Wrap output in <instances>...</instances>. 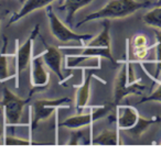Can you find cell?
I'll return each mask as SVG.
<instances>
[{
    "label": "cell",
    "instance_id": "1",
    "mask_svg": "<svg viewBox=\"0 0 161 154\" xmlns=\"http://www.w3.org/2000/svg\"><path fill=\"white\" fill-rule=\"evenodd\" d=\"M80 54H69L66 55V67H76L80 62L90 60L92 57H104L116 64L112 54V43H110V21L104 19L103 30L98 35L90 40V43L83 45Z\"/></svg>",
    "mask_w": 161,
    "mask_h": 154
},
{
    "label": "cell",
    "instance_id": "2",
    "mask_svg": "<svg viewBox=\"0 0 161 154\" xmlns=\"http://www.w3.org/2000/svg\"><path fill=\"white\" fill-rule=\"evenodd\" d=\"M154 6V3L151 1H143L139 3L136 0H110L102 9L87 14L83 20H80L75 24V28H80L88 21L98 20V19H123L134 14L140 9L149 8Z\"/></svg>",
    "mask_w": 161,
    "mask_h": 154
},
{
    "label": "cell",
    "instance_id": "3",
    "mask_svg": "<svg viewBox=\"0 0 161 154\" xmlns=\"http://www.w3.org/2000/svg\"><path fill=\"white\" fill-rule=\"evenodd\" d=\"M116 128L124 131L132 138L139 139L143 133L157 122H160V117L143 118L139 114L138 110L129 105H120L116 107Z\"/></svg>",
    "mask_w": 161,
    "mask_h": 154
},
{
    "label": "cell",
    "instance_id": "4",
    "mask_svg": "<svg viewBox=\"0 0 161 154\" xmlns=\"http://www.w3.org/2000/svg\"><path fill=\"white\" fill-rule=\"evenodd\" d=\"M130 49H131V41L130 39L126 40V54L125 61L121 64L118 73L114 79V98L113 103L115 106H118L123 99L130 95H142L146 90V85L141 83V79L136 83L129 82V65L130 61Z\"/></svg>",
    "mask_w": 161,
    "mask_h": 154
},
{
    "label": "cell",
    "instance_id": "5",
    "mask_svg": "<svg viewBox=\"0 0 161 154\" xmlns=\"http://www.w3.org/2000/svg\"><path fill=\"white\" fill-rule=\"evenodd\" d=\"M71 103V98L63 97L58 99H38L33 101L30 107V139H32L34 130L36 129L39 122L47 119L55 110L69 109Z\"/></svg>",
    "mask_w": 161,
    "mask_h": 154
},
{
    "label": "cell",
    "instance_id": "6",
    "mask_svg": "<svg viewBox=\"0 0 161 154\" xmlns=\"http://www.w3.org/2000/svg\"><path fill=\"white\" fill-rule=\"evenodd\" d=\"M32 96L29 95L27 99H22L11 92L8 87H3V109L5 116V130L8 127L12 128L14 125H20V119L25 107L30 103Z\"/></svg>",
    "mask_w": 161,
    "mask_h": 154
},
{
    "label": "cell",
    "instance_id": "7",
    "mask_svg": "<svg viewBox=\"0 0 161 154\" xmlns=\"http://www.w3.org/2000/svg\"><path fill=\"white\" fill-rule=\"evenodd\" d=\"M45 13H47V20H49V27L51 31L52 36L56 39L61 43H67L72 41L80 42L83 45L86 44V41H90L94 38L93 34H80L74 32L73 30L69 29L60 19L54 13L52 6H47L45 8Z\"/></svg>",
    "mask_w": 161,
    "mask_h": 154
},
{
    "label": "cell",
    "instance_id": "8",
    "mask_svg": "<svg viewBox=\"0 0 161 154\" xmlns=\"http://www.w3.org/2000/svg\"><path fill=\"white\" fill-rule=\"evenodd\" d=\"M116 109V106L113 103H106L98 107H95L94 109H92L90 112L86 114H78L75 116H72L66 118L64 121L58 125V127L61 128H67L71 130H76V129H82L84 127H92V125L96 121L101 120L102 118L106 117L108 114H110L113 109Z\"/></svg>",
    "mask_w": 161,
    "mask_h": 154
},
{
    "label": "cell",
    "instance_id": "9",
    "mask_svg": "<svg viewBox=\"0 0 161 154\" xmlns=\"http://www.w3.org/2000/svg\"><path fill=\"white\" fill-rule=\"evenodd\" d=\"M40 34V24H36L33 28L32 32L30 33L29 38L27 39L22 45H19V40H16V87L19 88L20 85V75L23 71L28 68L31 64L32 61V47H33V42L36 41V38Z\"/></svg>",
    "mask_w": 161,
    "mask_h": 154
},
{
    "label": "cell",
    "instance_id": "10",
    "mask_svg": "<svg viewBox=\"0 0 161 154\" xmlns=\"http://www.w3.org/2000/svg\"><path fill=\"white\" fill-rule=\"evenodd\" d=\"M43 57L41 54L32 57L30 64V83H31V90L29 95L33 96L34 93L44 92L50 85V73L47 71Z\"/></svg>",
    "mask_w": 161,
    "mask_h": 154
},
{
    "label": "cell",
    "instance_id": "11",
    "mask_svg": "<svg viewBox=\"0 0 161 154\" xmlns=\"http://www.w3.org/2000/svg\"><path fill=\"white\" fill-rule=\"evenodd\" d=\"M39 38H40V40L42 41L43 45H44V51L41 53V55H42L45 65H47V67L50 69V71L53 72V73L58 77V83L64 85L65 82H66V79L69 78V77H65V76L63 75V72H62L63 55H62V53H61V51L58 49V47L53 46V45H50L41 34H39Z\"/></svg>",
    "mask_w": 161,
    "mask_h": 154
},
{
    "label": "cell",
    "instance_id": "12",
    "mask_svg": "<svg viewBox=\"0 0 161 154\" xmlns=\"http://www.w3.org/2000/svg\"><path fill=\"white\" fill-rule=\"evenodd\" d=\"M101 68H90L86 69L83 68L82 74H83V82L76 88L75 93V108L76 111L78 114L83 112L85 108L88 105V100H90V93H91V83H92V78L94 76L95 72L99 71Z\"/></svg>",
    "mask_w": 161,
    "mask_h": 154
},
{
    "label": "cell",
    "instance_id": "13",
    "mask_svg": "<svg viewBox=\"0 0 161 154\" xmlns=\"http://www.w3.org/2000/svg\"><path fill=\"white\" fill-rule=\"evenodd\" d=\"M53 1L55 0H25V3H22V7L19 11L14 12V14H11L9 21H8L7 27H10L14 23L18 22L19 20H21L22 18L27 17L28 14H30L31 12L36 11V10L43 9V8H47V6L51 5ZM62 1V0H60Z\"/></svg>",
    "mask_w": 161,
    "mask_h": 154
},
{
    "label": "cell",
    "instance_id": "14",
    "mask_svg": "<svg viewBox=\"0 0 161 154\" xmlns=\"http://www.w3.org/2000/svg\"><path fill=\"white\" fill-rule=\"evenodd\" d=\"M92 145H121L124 142L119 138V130H103L95 138H92Z\"/></svg>",
    "mask_w": 161,
    "mask_h": 154
},
{
    "label": "cell",
    "instance_id": "15",
    "mask_svg": "<svg viewBox=\"0 0 161 154\" xmlns=\"http://www.w3.org/2000/svg\"><path fill=\"white\" fill-rule=\"evenodd\" d=\"M132 55L138 61H143L149 53L150 47L148 46V39L145 34H136L131 39Z\"/></svg>",
    "mask_w": 161,
    "mask_h": 154
},
{
    "label": "cell",
    "instance_id": "16",
    "mask_svg": "<svg viewBox=\"0 0 161 154\" xmlns=\"http://www.w3.org/2000/svg\"><path fill=\"white\" fill-rule=\"evenodd\" d=\"M94 0H64L62 7H58V10L66 11V23L71 24L73 22L74 14L76 11L87 6L88 3H93Z\"/></svg>",
    "mask_w": 161,
    "mask_h": 154
},
{
    "label": "cell",
    "instance_id": "17",
    "mask_svg": "<svg viewBox=\"0 0 161 154\" xmlns=\"http://www.w3.org/2000/svg\"><path fill=\"white\" fill-rule=\"evenodd\" d=\"M3 50H1V56H0V78L1 82H5L7 78H9V71H8V58L9 57V54H7V47H8V38L6 34H3Z\"/></svg>",
    "mask_w": 161,
    "mask_h": 154
},
{
    "label": "cell",
    "instance_id": "18",
    "mask_svg": "<svg viewBox=\"0 0 161 154\" xmlns=\"http://www.w3.org/2000/svg\"><path fill=\"white\" fill-rule=\"evenodd\" d=\"M142 21L148 27L161 30V7H156L143 14Z\"/></svg>",
    "mask_w": 161,
    "mask_h": 154
},
{
    "label": "cell",
    "instance_id": "19",
    "mask_svg": "<svg viewBox=\"0 0 161 154\" xmlns=\"http://www.w3.org/2000/svg\"><path fill=\"white\" fill-rule=\"evenodd\" d=\"M153 33L156 36V44H154V49H156V73H154V77L158 78L159 74L161 73V30H154Z\"/></svg>",
    "mask_w": 161,
    "mask_h": 154
},
{
    "label": "cell",
    "instance_id": "20",
    "mask_svg": "<svg viewBox=\"0 0 161 154\" xmlns=\"http://www.w3.org/2000/svg\"><path fill=\"white\" fill-rule=\"evenodd\" d=\"M5 140H3V144L5 145H33L38 144V143L33 142L30 140H23L21 138H16V136L11 135H5Z\"/></svg>",
    "mask_w": 161,
    "mask_h": 154
},
{
    "label": "cell",
    "instance_id": "21",
    "mask_svg": "<svg viewBox=\"0 0 161 154\" xmlns=\"http://www.w3.org/2000/svg\"><path fill=\"white\" fill-rule=\"evenodd\" d=\"M85 139V134L84 131L80 129H76V130H72V135L69 141L66 143L67 145H78V144H85V142L82 140Z\"/></svg>",
    "mask_w": 161,
    "mask_h": 154
},
{
    "label": "cell",
    "instance_id": "22",
    "mask_svg": "<svg viewBox=\"0 0 161 154\" xmlns=\"http://www.w3.org/2000/svg\"><path fill=\"white\" fill-rule=\"evenodd\" d=\"M150 101H158V103H161V83H160V85L158 86L157 89H154L150 95H148V96H145L143 98H141L138 104L150 103Z\"/></svg>",
    "mask_w": 161,
    "mask_h": 154
},
{
    "label": "cell",
    "instance_id": "23",
    "mask_svg": "<svg viewBox=\"0 0 161 154\" xmlns=\"http://www.w3.org/2000/svg\"><path fill=\"white\" fill-rule=\"evenodd\" d=\"M154 7H161V0H157L154 3Z\"/></svg>",
    "mask_w": 161,
    "mask_h": 154
},
{
    "label": "cell",
    "instance_id": "24",
    "mask_svg": "<svg viewBox=\"0 0 161 154\" xmlns=\"http://www.w3.org/2000/svg\"><path fill=\"white\" fill-rule=\"evenodd\" d=\"M20 1H21V3H25V0H20Z\"/></svg>",
    "mask_w": 161,
    "mask_h": 154
},
{
    "label": "cell",
    "instance_id": "25",
    "mask_svg": "<svg viewBox=\"0 0 161 154\" xmlns=\"http://www.w3.org/2000/svg\"><path fill=\"white\" fill-rule=\"evenodd\" d=\"M160 144H161V142H160Z\"/></svg>",
    "mask_w": 161,
    "mask_h": 154
}]
</instances>
